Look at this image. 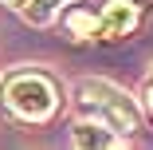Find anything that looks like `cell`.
<instances>
[{"mask_svg": "<svg viewBox=\"0 0 153 150\" xmlns=\"http://www.w3.org/2000/svg\"><path fill=\"white\" fill-rule=\"evenodd\" d=\"M0 99L12 115L27 118V123H43L59 111V87L43 71H12L0 83Z\"/></svg>", "mask_w": 153, "mask_h": 150, "instance_id": "obj_2", "label": "cell"}, {"mask_svg": "<svg viewBox=\"0 0 153 150\" xmlns=\"http://www.w3.org/2000/svg\"><path fill=\"white\" fill-rule=\"evenodd\" d=\"M20 12L32 20V24H51V16L59 12V0H27Z\"/></svg>", "mask_w": 153, "mask_h": 150, "instance_id": "obj_6", "label": "cell"}, {"mask_svg": "<svg viewBox=\"0 0 153 150\" xmlns=\"http://www.w3.org/2000/svg\"><path fill=\"white\" fill-rule=\"evenodd\" d=\"M75 103L86 115V123H98L110 134H134L137 123H141L137 103L106 79H79L75 83Z\"/></svg>", "mask_w": 153, "mask_h": 150, "instance_id": "obj_1", "label": "cell"}, {"mask_svg": "<svg viewBox=\"0 0 153 150\" xmlns=\"http://www.w3.org/2000/svg\"><path fill=\"white\" fill-rule=\"evenodd\" d=\"M137 4L134 0H106L102 12H98V40H122V36H130L134 32V24H137Z\"/></svg>", "mask_w": 153, "mask_h": 150, "instance_id": "obj_3", "label": "cell"}, {"mask_svg": "<svg viewBox=\"0 0 153 150\" xmlns=\"http://www.w3.org/2000/svg\"><path fill=\"white\" fill-rule=\"evenodd\" d=\"M0 4H12V8H24L27 0H0Z\"/></svg>", "mask_w": 153, "mask_h": 150, "instance_id": "obj_8", "label": "cell"}, {"mask_svg": "<svg viewBox=\"0 0 153 150\" xmlns=\"http://www.w3.org/2000/svg\"><path fill=\"white\" fill-rule=\"evenodd\" d=\"M63 24H67V32L75 36V40H90L98 32V12H86V8H67V16H63Z\"/></svg>", "mask_w": 153, "mask_h": 150, "instance_id": "obj_5", "label": "cell"}, {"mask_svg": "<svg viewBox=\"0 0 153 150\" xmlns=\"http://www.w3.org/2000/svg\"><path fill=\"white\" fill-rule=\"evenodd\" d=\"M145 107H149V115H153V71H149V79H145Z\"/></svg>", "mask_w": 153, "mask_h": 150, "instance_id": "obj_7", "label": "cell"}, {"mask_svg": "<svg viewBox=\"0 0 153 150\" xmlns=\"http://www.w3.org/2000/svg\"><path fill=\"white\" fill-rule=\"evenodd\" d=\"M75 150H122L118 134H110L98 123H79L75 127Z\"/></svg>", "mask_w": 153, "mask_h": 150, "instance_id": "obj_4", "label": "cell"}]
</instances>
